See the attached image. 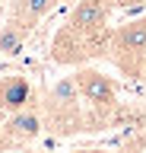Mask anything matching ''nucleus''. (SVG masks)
Masks as SVG:
<instances>
[{"mask_svg":"<svg viewBox=\"0 0 146 153\" xmlns=\"http://www.w3.org/2000/svg\"><path fill=\"white\" fill-rule=\"evenodd\" d=\"M108 45H111V29L79 32V29L64 22L54 32V42H51V61L60 67H83L92 57H105Z\"/></svg>","mask_w":146,"mask_h":153,"instance_id":"1","label":"nucleus"},{"mask_svg":"<svg viewBox=\"0 0 146 153\" xmlns=\"http://www.w3.org/2000/svg\"><path fill=\"white\" fill-rule=\"evenodd\" d=\"M111 13H114V0H76V7L67 16V26L79 32H102L108 29Z\"/></svg>","mask_w":146,"mask_h":153,"instance_id":"6","label":"nucleus"},{"mask_svg":"<svg viewBox=\"0 0 146 153\" xmlns=\"http://www.w3.org/2000/svg\"><path fill=\"white\" fill-rule=\"evenodd\" d=\"M67 153H98V150H67Z\"/></svg>","mask_w":146,"mask_h":153,"instance_id":"13","label":"nucleus"},{"mask_svg":"<svg viewBox=\"0 0 146 153\" xmlns=\"http://www.w3.org/2000/svg\"><path fill=\"white\" fill-rule=\"evenodd\" d=\"M146 0H114V10H130V13H136V10H143Z\"/></svg>","mask_w":146,"mask_h":153,"instance_id":"10","label":"nucleus"},{"mask_svg":"<svg viewBox=\"0 0 146 153\" xmlns=\"http://www.w3.org/2000/svg\"><path fill=\"white\" fill-rule=\"evenodd\" d=\"M45 128H51L54 134H73V131H86L83 128V115H79V89L73 76H64L51 86L48 99H45Z\"/></svg>","mask_w":146,"mask_h":153,"instance_id":"3","label":"nucleus"},{"mask_svg":"<svg viewBox=\"0 0 146 153\" xmlns=\"http://www.w3.org/2000/svg\"><path fill=\"white\" fill-rule=\"evenodd\" d=\"M0 128H3L7 147H29L45 131V115H41L38 105H26L19 112H10V118L0 124Z\"/></svg>","mask_w":146,"mask_h":153,"instance_id":"5","label":"nucleus"},{"mask_svg":"<svg viewBox=\"0 0 146 153\" xmlns=\"http://www.w3.org/2000/svg\"><path fill=\"white\" fill-rule=\"evenodd\" d=\"M140 80H143V86H146V61H143V70H140Z\"/></svg>","mask_w":146,"mask_h":153,"instance_id":"12","label":"nucleus"},{"mask_svg":"<svg viewBox=\"0 0 146 153\" xmlns=\"http://www.w3.org/2000/svg\"><path fill=\"white\" fill-rule=\"evenodd\" d=\"M105 57L124 76L140 80V70H143V61H146V16L111 29V45H108Z\"/></svg>","mask_w":146,"mask_h":153,"instance_id":"2","label":"nucleus"},{"mask_svg":"<svg viewBox=\"0 0 146 153\" xmlns=\"http://www.w3.org/2000/svg\"><path fill=\"white\" fill-rule=\"evenodd\" d=\"M26 105H35V86L29 83V76L3 74L0 76V108L10 115V112L26 108Z\"/></svg>","mask_w":146,"mask_h":153,"instance_id":"7","label":"nucleus"},{"mask_svg":"<svg viewBox=\"0 0 146 153\" xmlns=\"http://www.w3.org/2000/svg\"><path fill=\"white\" fill-rule=\"evenodd\" d=\"M73 80H76L79 99H86L98 115H108V112L117 108V83L108 74H102V70H95V67L83 64V67H76Z\"/></svg>","mask_w":146,"mask_h":153,"instance_id":"4","label":"nucleus"},{"mask_svg":"<svg viewBox=\"0 0 146 153\" xmlns=\"http://www.w3.org/2000/svg\"><path fill=\"white\" fill-rule=\"evenodd\" d=\"M26 42H29V29H26V26L13 22V19H7V22L0 26V54H3V57L22 54Z\"/></svg>","mask_w":146,"mask_h":153,"instance_id":"9","label":"nucleus"},{"mask_svg":"<svg viewBox=\"0 0 146 153\" xmlns=\"http://www.w3.org/2000/svg\"><path fill=\"white\" fill-rule=\"evenodd\" d=\"M60 0H7V19L19 22L32 32L51 10H57Z\"/></svg>","mask_w":146,"mask_h":153,"instance_id":"8","label":"nucleus"},{"mask_svg":"<svg viewBox=\"0 0 146 153\" xmlns=\"http://www.w3.org/2000/svg\"><path fill=\"white\" fill-rule=\"evenodd\" d=\"M3 150H10V147H7V137H3V128H0V153Z\"/></svg>","mask_w":146,"mask_h":153,"instance_id":"11","label":"nucleus"}]
</instances>
